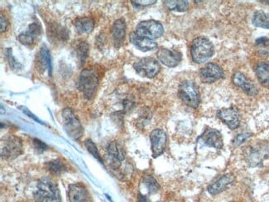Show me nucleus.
I'll use <instances>...</instances> for the list:
<instances>
[{
    "instance_id": "obj_1",
    "label": "nucleus",
    "mask_w": 269,
    "mask_h": 202,
    "mask_svg": "<svg viewBox=\"0 0 269 202\" xmlns=\"http://www.w3.org/2000/svg\"><path fill=\"white\" fill-rule=\"evenodd\" d=\"M243 156L249 166H260L269 157V144L267 142H256L247 146L243 150Z\"/></svg>"
},
{
    "instance_id": "obj_2",
    "label": "nucleus",
    "mask_w": 269,
    "mask_h": 202,
    "mask_svg": "<svg viewBox=\"0 0 269 202\" xmlns=\"http://www.w3.org/2000/svg\"><path fill=\"white\" fill-rule=\"evenodd\" d=\"M214 47L209 39L199 36L191 43V54L193 62L198 64L204 63L214 55Z\"/></svg>"
},
{
    "instance_id": "obj_3",
    "label": "nucleus",
    "mask_w": 269,
    "mask_h": 202,
    "mask_svg": "<svg viewBox=\"0 0 269 202\" xmlns=\"http://www.w3.org/2000/svg\"><path fill=\"white\" fill-rule=\"evenodd\" d=\"M34 199L37 202H61L60 192L57 185L47 178L42 179L37 183Z\"/></svg>"
},
{
    "instance_id": "obj_4",
    "label": "nucleus",
    "mask_w": 269,
    "mask_h": 202,
    "mask_svg": "<svg viewBox=\"0 0 269 202\" xmlns=\"http://www.w3.org/2000/svg\"><path fill=\"white\" fill-rule=\"evenodd\" d=\"M178 96L184 104L192 109H197L201 103L198 86L191 80H184L180 84Z\"/></svg>"
},
{
    "instance_id": "obj_5",
    "label": "nucleus",
    "mask_w": 269,
    "mask_h": 202,
    "mask_svg": "<svg viewBox=\"0 0 269 202\" xmlns=\"http://www.w3.org/2000/svg\"><path fill=\"white\" fill-rule=\"evenodd\" d=\"M99 79L96 73L92 69H85L80 75L78 88L86 98L90 99L96 92Z\"/></svg>"
},
{
    "instance_id": "obj_6",
    "label": "nucleus",
    "mask_w": 269,
    "mask_h": 202,
    "mask_svg": "<svg viewBox=\"0 0 269 202\" xmlns=\"http://www.w3.org/2000/svg\"><path fill=\"white\" fill-rule=\"evenodd\" d=\"M62 119L63 126L66 134L73 139L81 138L84 133L83 127L71 109H63Z\"/></svg>"
},
{
    "instance_id": "obj_7",
    "label": "nucleus",
    "mask_w": 269,
    "mask_h": 202,
    "mask_svg": "<svg viewBox=\"0 0 269 202\" xmlns=\"http://www.w3.org/2000/svg\"><path fill=\"white\" fill-rule=\"evenodd\" d=\"M23 153L22 140L14 135H8L1 141V156L5 159H14Z\"/></svg>"
},
{
    "instance_id": "obj_8",
    "label": "nucleus",
    "mask_w": 269,
    "mask_h": 202,
    "mask_svg": "<svg viewBox=\"0 0 269 202\" xmlns=\"http://www.w3.org/2000/svg\"><path fill=\"white\" fill-rule=\"evenodd\" d=\"M163 32H164V29L161 23L155 20H147V21L140 22L137 25L135 34L139 36L152 39L154 41L155 39L162 36Z\"/></svg>"
},
{
    "instance_id": "obj_9",
    "label": "nucleus",
    "mask_w": 269,
    "mask_h": 202,
    "mask_svg": "<svg viewBox=\"0 0 269 202\" xmlns=\"http://www.w3.org/2000/svg\"><path fill=\"white\" fill-rule=\"evenodd\" d=\"M133 68L142 77L153 78L160 71L159 63L152 57H145L133 64Z\"/></svg>"
},
{
    "instance_id": "obj_10",
    "label": "nucleus",
    "mask_w": 269,
    "mask_h": 202,
    "mask_svg": "<svg viewBox=\"0 0 269 202\" xmlns=\"http://www.w3.org/2000/svg\"><path fill=\"white\" fill-rule=\"evenodd\" d=\"M200 77L204 83H214L216 80L225 77V71L220 66L215 63H207L200 70Z\"/></svg>"
},
{
    "instance_id": "obj_11",
    "label": "nucleus",
    "mask_w": 269,
    "mask_h": 202,
    "mask_svg": "<svg viewBox=\"0 0 269 202\" xmlns=\"http://www.w3.org/2000/svg\"><path fill=\"white\" fill-rule=\"evenodd\" d=\"M167 140V134L165 131L160 129L152 130L150 135V141L153 158H157L164 153Z\"/></svg>"
},
{
    "instance_id": "obj_12",
    "label": "nucleus",
    "mask_w": 269,
    "mask_h": 202,
    "mask_svg": "<svg viewBox=\"0 0 269 202\" xmlns=\"http://www.w3.org/2000/svg\"><path fill=\"white\" fill-rule=\"evenodd\" d=\"M217 117L224 124L227 125L230 130H236L240 124L239 114L237 109H235V107L220 109L219 111L217 112Z\"/></svg>"
},
{
    "instance_id": "obj_13",
    "label": "nucleus",
    "mask_w": 269,
    "mask_h": 202,
    "mask_svg": "<svg viewBox=\"0 0 269 202\" xmlns=\"http://www.w3.org/2000/svg\"><path fill=\"white\" fill-rule=\"evenodd\" d=\"M200 139L202 140L205 145L209 148L221 149L224 146L222 135L220 131L211 128H208L205 130V132L200 137Z\"/></svg>"
},
{
    "instance_id": "obj_14",
    "label": "nucleus",
    "mask_w": 269,
    "mask_h": 202,
    "mask_svg": "<svg viewBox=\"0 0 269 202\" xmlns=\"http://www.w3.org/2000/svg\"><path fill=\"white\" fill-rule=\"evenodd\" d=\"M157 57L160 63H162L163 65L168 67H175L180 63L182 55L180 52L161 48L157 51Z\"/></svg>"
},
{
    "instance_id": "obj_15",
    "label": "nucleus",
    "mask_w": 269,
    "mask_h": 202,
    "mask_svg": "<svg viewBox=\"0 0 269 202\" xmlns=\"http://www.w3.org/2000/svg\"><path fill=\"white\" fill-rule=\"evenodd\" d=\"M42 34V26L38 23H32L29 25L26 31L23 32L18 36L19 42L25 46H31L34 43L37 37Z\"/></svg>"
},
{
    "instance_id": "obj_16",
    "label": "nucleus",
    "mask_w": 269,
    "mask_h": 202,
    "mask_svg": "<svg viewBox=\"0 0 269 202\" xmlns=\"http://www.w3.org/2000/svg\"><path fill=\"white\" fill-rule=\"evenodd\" d=\"M232 80L233 83L235 84V86H237L239 88L242 89V91L244 93L247 94L248 96H255L259 93V91H258L256 86H254L252 82H250L245 77V75H243V73L240 72V71H237V72L234 74Z\"/></svg>"
},
{
    "instance_id": "obj_17",
    "label": "nucleus",
    "mask_w": 269,
    "mask_h": 202,
    "mask_svg": "<svg viewBox=\"0 0 269 202\" xmlns=\"http://www.w3.org/2000/svg\"><path fill=\"white\" fill-rule=\"evenodd\" d=\"M235 176L233 174H225L217 181H214V183L209 185V187H207V191L212 196H216L227 189L230 185H232L235 182Z\"/></svg>"
},
{
    "instance_id": "obj_18",
    "label": "nucleus",
    "mask_w": 269,
    "mask_h": 202,
    "mask_svg": "<svg viewBox=\"0 0 269 202\" xmlns=\"http://www.w3.org/2000/svg\"><path fill=\"white\" fill-rule=\"evenodd\" d=\"M126 23L123 18H120L113 24L111 28V36L115 47L120 48L123 45L125 38Z\"/></svg>"
},
{
    "instance_id": "obj_19",
    "label": "nucleus",
    "mask_w": 269,
    "mask_h": 202,
    "mask_svg": "<svg viewBox=\"0 0 269 202\" xmlns=\"http://www.w3.org/2000/svg\"><path fill=\"white\" fill-rule=\"evenodd\" d=\"M68 197L71 202H90L87 188L79 183L69 186Z\"/></svg>"
},
{
    "instance_id": "obj_20",
    "label": "nucleus",
    "mask_w": 269,
    "mask_h": 202,
    "mask_svg": "<svg viewBox=\"0 0 269 202\" xmlns=\"http://www.w3.org/2000/svg\"><path fill=\"white\" fill-rule=\"evenodd\" d=\"M129 40L137 48H139L143 52H149V51H153V50L157 49V42L152 39L139 36L135 34V32L130 34Z\"/></svg>"
},
{
    "instance_id": "obj_21",
    "label": "nucleus",
    "mask_w": 269,
    "mask_h": 202,
    "mask_svg": "<svg viewBox=\"0 0 269 202\" xmlns=\"http://www.w3.org/2000/svg\"><path fill=\"white\" fill-rule=\"evenodd\" d=\"M37 70L43 73L47 70L48 73H52V61H51V55L49 51L46 46L40 49L38 54L37 55Z\"/></svg>"
},
{
    "instance_id": "obj_22",
    "label": "nucleus",
    "mask_w": 269,
    "mask_h": 202,
    "mask_svg": "<svg viewBox=\"0 0 269 202\" xmlns=\"http://www.w3.org/2000/svg\"><path fill=\"white\" fill-rule=\"evenodd\" d=\"M74 26L76 31L79 34H90L94 28V19L89 17H81V18H76L74 22Z\"/></svg>"
},
{
    "instance_id": "obj_23",
    "label": "nucleus",
    "mask_w": 269,
    "mask_h": 202,
    "mask_svg": "<svg viewBox=\"0 0 269 202\" xmlns=\"http://www.w3.org/2000/svg\"><path fill=\"white\" fill-rule=\"evenodd\" d=\"M108 154L113 160L121 162L125 159V149L123 148V144L119 143L117 141H114L108 145Z\"/></svg>"
},
{
    "instance_id": "obj_24",
    "label": "nucleus",
    "mask_w": 269,
    "mask_h": 202,
    "mask_svg": "<svg viewBox=\"0 0 269 202\" xmlns=\"http://www.w3.org/2000/svg\"><path fill=\"white\" fill-rule=\"evenodd\" d=\"M257 77L262 86L269 89V63L261 62L258 63L255 68Z\"/></svg>"
},
{
    "instance_id": "obj_25",
    "label": "nucleus",
    "mask_w": 269,
    "mask_h": 202,
    "mask_svg": "<svg viewBox=\"0 0 269 202\" xmlns=\"http://www.w3.org/2000/svg\"><path fill=\"white\" fill-rule=\"evenodd\" d=\"M47 33H48V36L49 40H53L55 39L58 42H65L66 39L68 38V32L67 30L60 27V25H54L47 29Z\"/></svg>"
},
{
    "instance_id": "obj_26",
    "label": "nucleus",
    "mask_w": 269,
    "mask_h": 202,
    "mask_svg": "<svg viewBox=\"0 0 269 202\" xmlns=\"http://www.w3.org/2000/svg\"><path fill=\"white\" fill-rule=\"evenodd\" d=\"M252 23L258 28L269 29V13L262 10L256 11L252 18Z\"/></svg>"
},
{
    "instance_id": "obj_27",
    "label": "nucleus",
    "mask_w": 269,
    "mask_h": 202,
    "mask_svg": "<svg viewBox=\"0 0 269 202\" xmlns=\"http://www.w3.org/2000/svg\"><path fill=\"white\" fill-rule=\"evenodd\" d=\"M164 5L168 10L176 11V12H185L189 8L188 1L186 0L164 1Z\"/></svg>"
},
{
    "instance_id": "obj_28",
    "label": "nucleus",
    "mask_w": 269,
    "mask_h": 202,
    "mask_svg": "<svg viewBox=\"0 0 269 202\" xmlns=\"http://www.w3.org/2000/svg\"><path fill=\"white\" fill-rule=\"evenodd\" d=\"M257 52L263 56H269V38L262 36L255 41Z\"/></svg>"
},
{
    "instance_id": "obj_29",
    "label": "nucleus",
    "mask_w": 269,
    "mask_h": 202,
    "mask_svg": "<svg viewBox=\"0 0 269 202\" xmlns=\"http://www.w3.org/2000/svg\"><path fill=\"white\" fill-rule=\"evenodd\" d=\"M143 183L146 187L147 190L149 191L150 194H154L159 191V184L157 183V181L155 180L154 177H152V176L148 175V176H144Z\"/></svg>"
},
{
    "instance_id": "obj_30",
    "label": "nucleus",
    "mask_w": 269,
    "mask_h": 202,
    "mask_svg": "<svg viewBox=\"0 0 269 202\" xmlns=\"http://www.w3.org/2000/svg\"><path fill=\"white\" fill-rule=\"evenodd\" d=\"M46 168L51 173L56 174V175H60L65 171V165L59 160L52 161L48 162L46 164Z\"/></svg>"
},
{
    "instance_id": "obj_31",
    "label": "nucleus",
    "mask_w": 269,
    "mask_h": 202,
    "mask_svg": "<svg viewBox=\"0 0 269 202\" xmlns=\"http://www.w3.org/2000/svg\"><path fill=\"white\" fill-rule=\"evenodd\" d=\"M76 52L80 63L82 64L89 55V45L86 42H80L76 47Z\"/></svg>"
},
{
    "instance_id": "obj_32",
    "label": "nucleus",
    "mask_w": 269,
    "mask_h": 202,
    "mask_svg": "<svg viewBox=\"0 0 269 202\" xmlns=\"http://www.w3.org/2000/svg\"><path fill=\"white\" fill-rule=\"evenodd\" d=\"M85 146L87 147V150L90 153H91L92 156H94V158H96L98 160L103 164V160L100 155H99V152H98V149H97V147L94 144V143H93V141L91 139H87L86 142H85Z\"/></svg>"
},
{
    "instance_id": "obj_33",
    "label": "nucleus",
    "mask_w": 269,
    "mask_h": 202,
    "mask_svg": "<svg viewBox=\"0 0 269 202\" xmlns=\"http://www.w3.org/2000/svg\"><path fill=\"white\" fill-rule=\"evenodd\" d=\"M252 137V134L249 132L241 133L239 135H237L234 139V145L240 146L243 143L248 141V138H250Z\"/></svg>"
},
{
    "instance_id": "obj_34",
    "label": "nucleus",
    "mask_w": 269,
    "mask_h": 202,
    "mask_svg": "<svg viewBox=\"0 0 269 202\" xmlns=\"http://www.w3.org/2000/svg\"><path fill=\"white\" fill-rule=\"evenodd\" d=\"M11 50L12 49H7V51H6V56H7V58H8V63H9L10 67L13 68V70H19V69L22 67L21 65L13 57Z\"/></svg>"
},
{
    "instance_id": "obj_35",
    "label": "nucleus",
    "mask_w": 269,
    "mask_h": 202,
    "mask_svg": "<svg viewBox=\"0 0 269 202\" xmlns=\"http://www.w3.org/2000/svg\"><path fill=\"white\" fill-rule=\"evenodd\" d=\"M131 3H133V5L137 8L140 7H146V6L152 5L153 3H157L156 0H137V1H131Z\"/></svg>"
},
{
    "instance_id": "obj_36",
    "label": "nucleus",
    "mask_w": 269,
    "mask_h": 202,
    "mask_svg": "<svg viewBox=\"0 0 269 202\" xmlns=\"http://www.w3.org/2000/svg\"><path fill=\"white\" fill-rule=\"evenodd\" d=\"M33 145H34L35 149H36L38 153H42V152L46 150L47 148V146L44 143H42V141H40L39 139L33 140Z\"/></svg>"
},
{
    "instance_id": "obj_37",
    "label": "nucleus",
    "mask_w": 269,
    "mask_h": 202,
    "mask_svg": "<svg viewBox=\"0 0 269 202\" xmlns=\"http://www.w3.org/2000/svg\"><path fill=\"white\" fill-rule=\"evenodd\" d=\"M1 32L5 31L6 29H8L9 23H8V19L5 18V16H3V14H1Z\"/></svg>"
},
{
    "instance_id": "obj_38",
    "label": "nucleus",
    "mask_w": 269,
    "mask_h": 202,
    "mask_svg": "<svg viewBox=\"0 0 269 202\" xmlns=\"http://www.w3.org/2000/svg\"><path fill=\"white\" fill-rule=\"evenodd\" d=\"M138 202H149V200L147 198L146 196L139 193V197H138Z\"/></svg>"
},
{
    "instance_id": "obj_39",
    "label": "nucleus",
    "mask_w": 269,
    "mask_h": 202,
    "mask_svg": "<svg viewBox=\"0 0 269 202\" xmlns=\"http://www.w3.org/2000/svg\"><path fill=\"white\" fill-rule=\"evenodd\" d=\"M263 2H264V3H268V4H269V0H268V1H263Z\"/></svg>"
},
{
    "instance_id": "obj_40",
    "label": "nucleus",
    "mask_w": 269,
    "mask_h": 202,
    "mask_svg": "<svg viewBox=\"0 0 269 202\" xmlns=\"http://www.w3.org/2000/svg\"></svg>"
}]
</instances>
